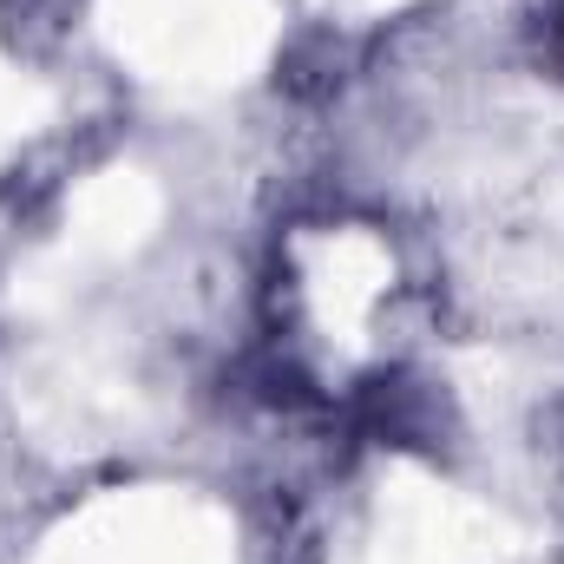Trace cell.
<instances>
[{
    "mask_svg": "<svg viewBox=\"0 0 564 564\" xmlns=\"http://www.w3.org/2000/svg\"><path fill=\"white\" fill-rule=\"evenodd\" d=\"M545 26H552V59L564 66V0H552V20Z\"/></svg>",
    "mask_w": 564,
    "mask_h": 564,
    "instance_id": "6da1fadb",
    "label": "cell"
}]
</instances>
